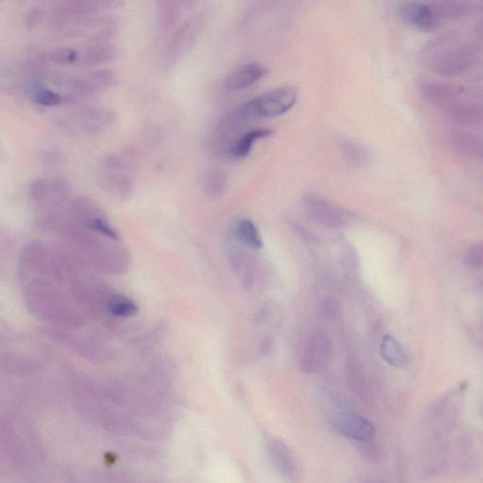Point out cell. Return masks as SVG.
<instances>
[{
	"mask_svg": "<svg viewBox=\"0 0 483 483\" xmlns=\"http://www.w3.org/2000/svg\"><path fill=\"white\" fill-rule=\"evenodd\" d=\"M57 231L68 256L78 264L109 275H122L129 268L131 257L121 239L86 230L68 218Z\"/></svg>",
	"mask_w": 483,
	"mask_h": 483,
	"instance_id": "obj_1",
	"label": "cell"
},
{
	"mask_svg": "<svg viewBox=\"0 0 483 483\" xmlns=\"http://www.w3.org/2000/svg\"><path fill=\"white\" fill-rule=\"evenodd\" d=\"M23 299L31 314L59 329H77L85 323L82 309L63 285L43 275L20 272Z\"/></svg>",
	"mask_w": 483,
	"mask_h": 483,
	"instance_id": "obj_2",
	"label": "cell"
},
{
	"mask_svg": "<svg viewBox=\"0 0 483 483\" xmlns=\"http://www.w3.org/2000/svg\"><path fill=\"white\" fill-rule=\"evenodd\" d=\"M453 34L445 33L428 46L427 62L435 74L453 78L464 74L472 68L478 54V46L470 42H454Z\"/></svg>",
	"mask_w": 483,
	"mask_h": 483,
	"instance_id": "obj_3",
	"label": "cell"
},
{
	"mask_svg": "<svg viewBox=\"0 0 483 483\" xmlns=\"http://www.w3.org/2000/svg\"><path fill=\"white\" fill-rule=\"evenodd\" d=\"M297 98L299 90L293 86L272 90L241 104L225 118L230 125L238 129L248 121L277 117L286 114L293 108Z\"/></svg>",
	"mask_w": 483,
	"mask_h": 483,
	"instance_id": "obj_4",
	"label": "cell"
},
{
	"mask_svg": "<svg viewBox=\"0 0 483 483\" xmlns=\"http://www.w3.org/2000/svg\"><path fill=\"white\" fill-rule=\"evenodd\" d=\"M117 120L114 110L97 104H83L57 118L62 131L73 135H94L110 128Z\"/></svg>",
	"mask_w": 483,
	"mask_h": 483,
	"instance_id": "obj_5",
	"label": "cell"
},
{
	"mask_svg": "<svg viewBox=\"0 0 483 483\" xmlns=\"http://www.w3.org/2000/svg\"><path fill=\"white\" fill-rule=\"evenodd\" d=\"M28 196L38 213L55 212L65 208L71 201V187L60 176H44L28 185Z\"/></svg>",
	"mask_w": 483,
	"mask_h": 483,
	"instance_id": "obj_6",
	"label": "cell"
},
{
	"mask_svg": "<svg viewBox=\"0 0 483 483\" xmlns=\"http://www.w3.org/2000/svg\"><path fill=\"white\" fill-rule=\"evenodd\" d=\"M120 4L114 1H91V0H72V1H59L54 3L51 8L49 22L51 27L58 33L73 27L78 23L87 17L100 14L105 10Z\"/></svg>",
	"mask_w": 483,
	"mask_h": 483,
	"instance_id": "obj_7",
	"label": "cell"
},
{
	"mask_svg": "<svg viewBox=\"0 0 483 483\" xmlns=\"http://www.w3.org/2000/svg\"><path fill=\"white\" fill-rule=\"evenodd\" d=\"M205 23L206 16L196 14L176 27L163 52L161 63L164 68L174 66L190 51L203 31Z\"/></svg>",
	"mask_w": 483,
	"mask_h": 483,
	"instance_id": "obj_8",
	"label": "cell"
},
{
	"mask_svg": "<svg viewBox=\"0 0 483 483\" xmlns=\"http://www.w3.org/2000/svg\"><path fill=\"white\" fill-rule=\"evenodd\" d=\"M303 202L309 218L318 225L332 230H341L348 225L349 213L323 196L309 193Z\"/></svg>",
	"mask_w": 483,
	"mask_h": 483,
	"instance_id": "obj_9",
	"label": "cell"
},
{
	"mask_svg": "<svg viewBox=\"0 0 483 483\" xmlns=\"http://www.w3.org/2000/svg\"><path fill=\"white\" fill-rule=\"evenodd\" d=\"M334 357V343L326 332H314L309 337L302 356V371L317 374L331 363Z\"/></svg>",
	"mask_w": 483,
	"mask_h": 483,
	"instance_id": "obj_10",
	"label": "cell"
},
{
	"mask_svg": "<svg viewBox=\"0 0 483 483\" xmlns=\"http://www.w3.org/2000/svg\"><path fill=\"white\" fill-rule=\"evenodd\" d=\"M331 424L340 435L355 441L368 442L375 437V428L371 422L352 410L335 412Z\"/></svg>",
	"mask_w": 483,
	"mask_h": 483,
	"instance_id": "obj_11",
	"label": "cell"
},
{
	"mask_svg": "<svg viewBox=\"0 0 483 483\" xmlns=\"http://www.w3.org/2000/svg\"><path fill=\"white\" fill-rule=\"evenodd\" d=\"M404 21L422 31H432L442 23L435 3L408 2L400 8Z\"/></svg>",
	"mask_w": 483,
	"mask_h": 483,
	"instance_id": "obj_12",
	"label": "cell"
},
{
	"mask_svg": "<svg viewBox=\"0 0 483 483\" xmlns=\"http://www.w3.org/2000/svg\"><path fill=\"white\" fill-rule=\"evenodd\" d=\"M418 92L422 98L430 105L445 107L447 109L456 102L457 98L464 92V89L453 83L422 80L418 85Z\"/></svg>",
	"mask_w": 483,
	"mask_h": 483,
	"instance_id": "obj_13",
	"label": "cell"
},
{
	"mask_svg": "<svg viewBox=\"0 0 483 483\" xmlns=\"http://www.w3.org/2000/svg\"><path fill=\"white\" fill-rule=\"evenodd\" d=\"M266 450L272 464L277 472L288 479H293L297 474L296 456L283 440L270 437L266 440Z\"/></svg>",
	"mask_w": 483,
	"mask_h": 483,
	"instance_id": "obj_14",
	"label": "cell"
},
{
	"mask_svg": "<svg viewBox=\"0 0 483 483\" xmlns=\"http://www.w3.org/2000/svg\"><path fill=\"white\" fill-rule=\"evenodd\" d=\"M23 89L36 105L53 107L63 104L62 95L48 85L41 77L28 75L23 80Z\"/></svg>",
	"mask_w": 483,
	"mask_h": 483,
	"instance_id": "obj_15",
	"label": "cell"
},
{
	"mask_svg": "<svg viewBox=\"0 0 483 483\" xmlns=\"http://www.w3.org/2000/svg\"><path fill=\"white\" fill-rule=\"evenodd\" d=\"M98 184L108 195L120 201L131 198L135 191L134 179L127 172L102 171Z\"/></svg>",
	"mask_w": 483,
	"mask_h": 483,
	"instance_id": "obj_16",
	"label": "cell"
},
{
	"mask_svg": "<svg viewBox=\"0 0 483 483\" xmlns=\"http://www.w3.org/2000/svg\"><path fill=\"white\" fill-rule=\"evenodd\" d=\"M120 56L117 46L109 42L88 43L79 48L78 65L97 66L114 62Z\"/></svg>",
	"mask_w": 483,
	"mask_h": 483,
	"instance_id": "obj_17",
	"label": "cell"
},
{
	"mask_svg": "<svg viewBox=\"0 0 483 483\" xmlns=\"http://www.w3.org/2000/svg\"><path fill=\"white\" fill-rule=\"evenodd\" d=\"M268 73L267 68L262 63H248L228 75L225 80V87L230 91H241L255 85Z\"/></svg>",
	"mask_w": 483,
	"mask_h": 483,
	"instance_id": "obj_18",
	"label": "cell"
},
{
	"mask_svg": "<svg viewBox=\"0 0 483 483\" xmlns=\"http://www.w3.org/2000/svg\"><path fill=\"white\" fill-rule=\"evenodd\" d=\"M447 114L452 122L460 126H483V103L455 102L447 107Z\"/></svg>",
	"mask_w": 483,
	"mask_h": 483,
	"instance_id": "obj_19",
	"label": "cell"
},
{
	"mask_svg": "<svg viewBox=\"0 0 483 483\" xmlns=\"http://www.w3.org/2000/svg\"><path fill=\"white\" fill-rule=\"evenodd\" d=\"M274 132L270 129L258 128L251 129L245 132V134L236 138L235 140L231 143L230 146L227 149V154L230 157L235 159H244L248 157L251 152V149L254 144L257 141L262 140V139L270 137Z\"/></svg>",
	"mask_w": 483,
	"mask_h": 483,
	"instance_id": "obj_20",
	"label": "cell"
},
{
	"mask_svg": "<svg viewBox=\"0 0 483 483\" xmlns=\"http://www.w3.org/2000/svg\"><path fill=\"white\" fill-rule=\"evenodd\" d=\"M450 139L451 143L460 152L483 161V135L470 132L457 131L451 133Z\"/></svg>",
	"mask_w": 483,
	"mask_h": 483,
	"instance_id": "obj_21",
	"label": "cell"
},
{
	"mask_svg": "<svg viewBox=\"0 0 483 483\" xmlns=\"http://www.w3.org/2000/svg\"><path fill=\"white\" fill-rule=\"evenodd\" d=\"M190 2L161 0L157 2L158 22L161 30H170L179 22L182 11Z\"/></svg>",
	"mask_w": 483,
	"mask_h": 483,
	"instance_id": "obj_22",
	"label": "cell"
},
{
	"mask_svg": "<svg viewBox=\"0 0 483 483\" xmlns=\"http://www.w3.org/2000/svg\"><path fill=\"white\" fill-rule=\"evenodd\" d=\"M201 188L208 198H220L228 190L227 176L222 170L211 169L202 178Z\"/></svg>",
	"mask_w": 483,
	"mask_h": 483,
	"instance_id": "obj_23",
	"label": "cell"
},
{
	"mask_svg": "<svg viewBox=\"0 0 483 483\" xmlns=\"http://www.w3.org/2000/svg\"><path fill=\"white\" fill-rule=\"evenodd\" d=\"M341 150L349 166L356 169L366 167L372 160L371 153L363 144L343 139L340 142Z\"/></svg>",
	"mask_w": 483,
	"mask_h": 483,
	"instance_id": "obj_24",
	"label": "cell"
},
{
	"mask_svg": "<svg viewBox=\"0 0 483 483\" xmlns=\"http://www.w3.org/2000/svg\"><path fill=\"white\" fill-rule=\"evenodd\" d=\"M381 355L390 366L403 367L406 366L408 357L400 343L392 335L387 334L381 343Z\"/></svg>",
	"mask_w": 483,
	"mask_h": 483,
	"instance_id": "obj_25",
	"label": "cell"
},
{
	"mask_svg": "<svg viewBox=\"0 0 483 483\" xmlns=\"http://www.w3.org/2000/svg\"><path fill=\"white\" fill-rule=\"evenodd\" d=\"M138 309L137 303L131 297L114 292L107 306V314L118 318H129L137 314Z\"/></svg>",
	"mask_w": 483,
	"mask_h": 483,
	"instance_id": "obj_26",
	"label": "cell"
},
{
	"mask_svg": "<svg viewBox=\"0 0 483 483\" xmlns=\"http://www.w3.org/2000/svg\"><path fill=\"white\" fill-rule=\"evenodd\" d=\"M235 234L242 244L253 250H260L264 245L258 228L250 219L240 220L236 224Z\"/></svg>",
	"mask_w": 483,
	"mask_h": 483,
	"instance_id": "obj_27",
	"label": "cell"
},
{
	"mask_svg": "<svg viewBox=\"0 0 483 483\" xmlns=\"http://www.w3.org/2000/svg\"><path fill=\"white\" fill-rule=\"evenodd\" d=\"M48 62L57 65H75L79 62V48L74 46H59L49 51Z\"/></svg>",
	"mask_w": 483,
	"mask_h": 483,
	"instance_id": "obj_28",
	"label": "cell"
},
{
	"mask_svg": "<svg viewBox=\"0 0 483 483\" xmlns=\"http://www.w3.org/2000/svg\"><path fill=\"white\" fill-rule=\"evenodd\" d=\"M346 381L349 388L356 394H361L364 386L363 367L355 359H349L346 366Z\"/></svg>",
	"mask_w": 483,
	"mask_h": 483,
	"instance_id": "obj_29",
	"label": "cell"
},
{
	"mask_svg": "<svg viewBox=\"0 0 483 483\" xmlns=\"http://www.w3.org/2000/svg\"><path fill=\"white\" fill-rule=\"evenodd\" d=\"M435 6L442 22L460 18L467 13V6L461 2H437Z\"/></svg>",
	"mask_w": 483,
	"mask_h": 483,
	"instance_id": "obj_30",
	"label": "cell"
},
{
	"mask_svg": "<svg viewBox=\"0 0 483 483\" xmlns=\"http://www.w3.org/2000/svg\"><path fill=\"white\" fill-rule=\"evenodd\" d=\"M321 314L328 319H335L342 314V305L334 297H326L321 303Z\"/></svg>",
	"mask_w": 483,
	"mask_h": 483,
	"instance_id": "obj_31",
	"label": "cell"
},
{
	"mask_svg": "<svg viewBox=\"0 0 483 483\" xmlns=\"http://www.w3.org/2000/svg\"><path fill=\"white\" fill-rule=\"evenodd\" d=\"M45 11L44 9L40 6H33L28 9L27 14L25 16V24L28 28H36L37 26L41 24L43 19H44Z\"/></svg>",
	"mask_w": 483,
	"mask_h": 483,
	"instance_id": "obj_32",
	"label": "cell"
},
{
	"mask_svg": "<svg viewBox=\"0 0 483 483\" xmlns=\"http://www.w3.org/2000/svg\"><path fill=\"white\" fill-rule=\"evenodd\" d=\"M467 264L473 266L483 265V245H476L467 253Z\"/></svg>",
	"mask_w": 483,
	"mask_h": 483,
	"instance_id": "obj_33",
	"label": "cell"
},
{
	"mask_svg": "<svg viewBox=\"0 0 483 483\" xmlns=\"http://www.w3.org/2000/svg\"><path fill=\"white\" fill-rule=\"evenodd\" d=\"M42 159L46 164H56L62 161V156H60V153L51 149L46 150Z\"/></svg>",
	"mask_w": 483,
	"mask_h": 483,
	"instance_id": "obj_34",
	"label": "cell"
}]
</instances>
